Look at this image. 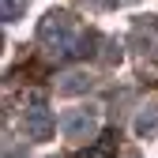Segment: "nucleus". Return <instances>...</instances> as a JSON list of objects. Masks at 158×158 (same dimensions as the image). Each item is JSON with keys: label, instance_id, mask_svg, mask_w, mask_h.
Segmentation results:
<instances>
[{"label": "nucleus", "instance_id": "nucleus-1", "mask_svg": "<svg viewBox=\"0 0 158 158\" xmlns=\"http://www.w3.org/2000/svg\"><path fill=\"white\" fill-rule=\"evenodd\" d=\"M94 124H98V113H94V109H72V113L60 117V128H64V135H72V139L90 135Z\"/></svg>", "mask_w": 158, "mask_h": 158}, {"label": "nucleus", "instance_id": "nucleus-2", "mask_svg": "<svg viewBox=\"0 0 158 158\" xmlns=\"http://www.w3.org/2000/svg\"><path fill=\"white\" fill-rule=\"evenodd\" d=\"M23 128L34 135V139H45V135L53 132V117H49L45 109H30V113H27V121H23Z\"/></svg>", "mask_w": 158, "mask_h": 158}, {"label": "nucleus", "instance_id": "nucleus-3", "mask_svg": "<svg viewBox=\"0 0 158 158\" xmlns=\"http://www.w3.org/2000/svg\"><path fill=\"white\" fill-rule=\"evenodd\" d=\"M23 4L27 0H4V19H15L19 11H23Z\"/></svg>", "mask_w": 158, "mask_h": 158}]
</instances>
